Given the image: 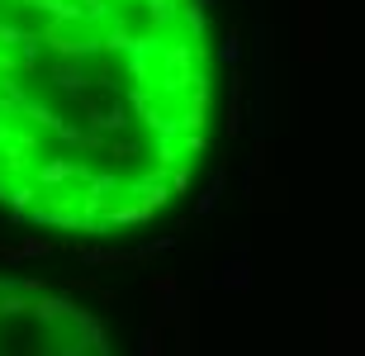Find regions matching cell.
Instances as JSON below:
<instances>
[{"mask_svg": "<svg viewBox=\"0 0 365 356\" xmlns=\"http://www.w3.org/2000/svg\"><path fill=\"white\" fill-rule=\"evenodd\" d=\"M204 110L190 0H0V200L19 214L71 228L152 214Z\"/></svg>", "mask_w": 365, "mask_h": 356, "instance_id": "1", "label": "cell"}]
</instances>
